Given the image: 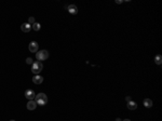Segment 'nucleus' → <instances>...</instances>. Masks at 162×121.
I'll use <instances>...</instances> for the list:
<instances>
[{
    "instance_id": "1",
    "label": "nucleus",
    "mask_w": 162,
    "mask_h": 121,
    "mask_svg": "<svg viewBox=\"0 0 162 121\" xmlns=\"http://www.w3.org/2000/svg\"><path fill=\"white\" fill-rule=\"evenodd\" d=\"M35 101H36V103H37V105L44 106V105L48 103V97L44 93H39V94H36Z\"/></svg>"
},
{
    "instance_id": "2",
    "label": "nucleus",
    "mask_w": 162,
    "mask_h": 121,
    "mask_svg": "<svg viewBox=\"0 0 162 121\" xmlns=\"http://www.w3.org/2000/svg\"><path fill=\"white\" fill-rule=\"evenodd\" d=\"M42 69H43V65L39 60H38V62H34L33 65H31V71L35 75H39Z\"/></svg>"
},
{
    "instance_id": "3",
    "label": "nucleus",
    "mask_w": 162,
    "mask_h": 121,
    "mask_svg": "<svg viewBox=\"0 0 162 121\" xmlns=\"http://www.w3.org/2000/svg\"><path fill=\"white\" fill-rule=\"evenodd\" d=\"M48 57H49V52H48L47 50H41V51H39V52L36 53V58H37L39 62H41V60H45Z\"/></svg>"
},
{
    "instance_id": "4",
    "label": "nucleus",
    "mask_w": 162,
    "mask_h": 121,
    "mask_svg": "<svg viewBox=\"0 0 162 121\" xmlns=\"http://www.w3.org/2000/svg\"><path fill=\"white\" fill-rule=\"evenodd\" d=\"M25 96H26V98H27V100H29V101L35 100V97H36L35 91L31 90V89H27V90L25 91Z\"/></svg>"
},
{
    "instance_id": "5",
    "label": "nucleus",
    "mask_w": 162,
    "mask_h": 121,
    "mask_svg": "<svg viewBox=\"0 0 162 121\" xmlns=\"http://www.w3.org/2000/svg\"><path fill=\"white\" fill-rule=\"evenodd\" d=\"M38 49H39V44L37 43L36 41H31L30 43H29V51L33 52V53H37L38 52Z\"/></svg>"
},
{
    "instance_id": "6",
    "label": "nucleus",
    "mask_w": 162,
    "mask_h": 121,
    "mask_svg": "<svg viewBox=\"0 0 162 121\" xmlns=\"http://www.w3.org/2000/svg\"><path fill=\"white\" fill-rule=\"evenodd\" d=\"M21 29H22V31H24V33H29L30 29H31V25L29 23H24V24H22Z\"/></svg>"
},
{
    "instance_id": "7",
    "label": "nucleus",
    "mask_w": 162,
    "mask_h": 121,
    "mask_svg": "<svg viewBox=\"0 0 162 121\" xmlns=\"http://www.w3.org/2000/svg\"><path fill=\"white\" fill-rule=\"evenodd\" d=\"M33 82L35 84H41L43 82V77H41L40 75H35V77L33 78Z\"/></svg>"
},
{
    "instance_id": "8",
    "label": "nucleus",
    "mask_w": 162,
    "mask_h": 121,
    "mask_svg": "<svg viewBox=\"0 0 162 121\" xmlns=\"http://www.w3.org/2000/svg\"><path fill=\"white\" fill-rule=\"evenodd\" d=\"M36 107H37V103H36L35 100L29 101V102L27 103V109L28 110H35Z\"/></svg>"
},
{
    "instance_id": "9",
    "label": "nucleus",
    "mask_w": 162,
    "mask_h": 121,
    "mask_svg": "<svg viewBox=\"0 0 162 121\" xmlns=\"http://www.w3.org/2000/svg\"><path fill=\"white\" fill-rule=\"evenodd\" d=\"M68 12L70 14H77L78 13V8L75 5H70L68 7Z\"/></svg>"
},
{
    "instance_id": "10",
    "label": "nucleus",
    "mask_w": 162,
    "mask_h": 121,
    "mask_svg": "<svg viewBox=\"0 0 162 121\" xmlns=\"http://www.w3.org/2000/svg\"><path fill=\"white\" fill-rule=\"evenodd\" d=\"M128 108L131 110H135L137 108V104L133 101H130V102H128Z\"/></svg>"
},
{
    "instance_id": "11",
    "label": "nucleus",
    "mask_w": 162,
    "mask_h": 121,
    "mask_svg": "<svg viewBox=\"0 0 162 121\" xmlns=\"http://www.w3.org/2000/svg\"><path fill=\"white\" fill-rule=\"evenodd\" d=\"M144 106L147 108H150L151 106H152V101L149 100V98H146V100H144Z\"/></svg>"
},
{
    "instance_id": "12",
    "label": "nucleus",
    "mask_w": 162,
    "mask_h": 121,
    "mask_svg": "<svg viewBox=\"0 0 162 121\" xmlns=\"http://www.w3.org/2000/svg\"><path fill=\"white\" fill-rule=\"evenodd\" d=\"M155 62H156V64H158V65H161V63H162V56L160 55V54H158V55L155 56Z\"/></svg>"
},
{
    "instance_id": "13",
    "label": "nucleus",
    "mask_w": 162,
    "mask_h": 121,
    "mask_svg": "<svg viewBox=\"0 0 162 121\" xmlns=\"http://www.w3.org/2000/svg\"><path fill=\"white\" fill-rule=\"evenodd\" d=\"M40 27H41V25H40L39 23H37V22H36V23H34L33 25H31V28H33L35 31H38V30H40Z\"/></svg>"
},
{
    "instance_id": "14",
    "label": "nucleus",
    "mask_w": 162,
    "mask_h": 121,
    "mask_svg": "<svg viewBox=\"0 0 162 121\" xmlns=\"http://www.w3.org/2000/svg\"><path fill=\"white\" fill-rule=\"evenodd\" d=\"M28 23L30 24V25H33L34 23H36V21H35V17H33V16H30L28 19Z\"/></svg>"
},
{
    "instance_id": "15",
    "label": "nucleus",
    "mask_w": 162,
    "mask_h": 121,
    "mask_svg": "<svg viewBox=\"0 0 162 121\" xmlns=\"http://www.w3.org/2000/svg\"><path fill=\"white\" fill-rule=\"evenodd\" d=\"M33 63H34V62H33V58H31V57H27V58H26V64H31V65H33Z\"/></svg>"
},
{
    "instance_id": "16",
    "label": "nucleus",
    "mask_w": 162,
    "mask_h": 121,
    "mask_svg": "<svg viewBox=\"0 0 162 121\" xmlns=\"http://www.w3.org/2000/svg\"><path fill=\"white\" fill-rule=\"evenodd\" d=\"M116 2H117V3H119V5H120V3H122L123 1H122V0H117V1H116Z\"/></svg>"
},
{
    "instance_id": "17",
    "label": "nucleus",
    "mask_w": 162,
    "mask_h": 121,
    "mask_svg": "<svg viewBox=\"0 0 162 121\" xmlns=\"http://www.w3.org/2000/svg\"><path fill=\"white\" fill-rule=\"evenodd\" d=\"M125 100H127V101H128V102H130V101H132V100H131V97H130V96H128V97H127V98H125Z\"/></svg>"
},
{
    "instance_id": "18",
    "label": "nucleus",
    "mask_w": 162,
    "mask_h": 121,
    "mask_svg": "<svg viewBox=\"0 0 162 121\" xmlns=\"http://www.w3.org/2000/svg\"><path fill=\"white\" fill-rule=\"evenodd\" d=\"M116 121H122V120H121L120 118H117V119H116Z\"/></svg>"
},
{
    "instance_id": "19",
    "label": "nucleus",
    "mask_w": 162,
    "mask_h": 121,
    "mask_svg": "<svg viewBox=\"0 0 162 121\" xmlns=\"http://www.w3.org/2000/svg\"><path fill=\"white\" fill-rule=\"evenodd\" d=\"M122 121H131L130 119H124V120H122Z\"/></svg>"
},
{
    "instance_id": "20",
    "label": "nucleus",
    "mask_w": 162,
    "mask_h": 121,
    "mask_svg": "<svg viewBox=\"0 0 162 121\" xmlns=\"http://www.w3.org/2000/svg\"><path fill=\"white\" fill-rule=\"evenodd\" d=\"M10 121H15V120H10Z\"/></svg>"
}]
</instances>
